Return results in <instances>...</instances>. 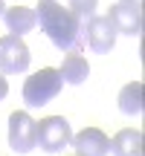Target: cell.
<instances>
[{
	"instance_id": "cell-1",
	"label": "cell",
	"mask_w": 145,
	"mask_h": 156,
	"mask_svg": "<svg viewBox=\"0 0 145 156\" xmlns=\"http://www.w3.org/2000/svg\"><path fill=\"white\" fill-rule=\"evenodd\" d=\"M35 17L41 23V32H46V38L61 52H81L84 49L81 26L70 15V9H64L58 0H41L35 6Z\"/></svg>"
},
{
	"instance_id": "cell-2",
	"label": "cell",
	"mask_w": 145,
	"mask_h": 156,
	"mask_svg": "<svg viewBox=\"0 0 145 156\" xmlns=\"http://www.w3.org/2000/svg\"><path fill=\"white\" fill-rule=\"evenodd\" d=\"M61 87H64V81H61V73H58V69H52V67L38 69V73L29 75L26 84H23V101H26L29 107L50 104V101L61 93Z\"/></svg>"
},
{
	"instance_id": "cell-3",
	"label": "cell",
	"mask_w": 145,
	"mask_h": 156,
	"mask_svg": "<svg viewBox=\"0 0 145 156\" xmlns=\"http://www.w3.org/2000/svg\"><path fill=\"white\" fill-rule=\"evenodd\" d=\"M35 133H38V147L46 153H61L72 139V127L64 116H46L35 122Z\"/></svg>"
},
{
	"instance_id": "cell-4",
	"label": "cell",
	"mask_w": 145,
	"mask_h": 156,
	"mask_svg": "<svg viewBox=\"0 0 145 156\" xmlns=\"http://www.w3.org/2000/svg\"><path fill=\"white\" fill-rule=\"evenodd\" d=\"M29 61V46L23 44L20 35H3L0 38V75H17V73H26Z\"/></svg>"
},
{
	"instance_id": "cell-5",
	"label": "cell",
	"mask_w": 145,
	"mask_h": 156,
	"mask_svg": "<svg viewBox=\"0 0 145 156\" xmlns=\"http://www.w3.org/2000/svg\"><path fill=\"white\" fill-rule=\"evenodd\" d=\"M9 147L15 153H29L38 147V133H35V119L23 110H15L9 116Z\"/></svg>"
},
{
	"instance_id": "cell-6",
	"label": "cell",
	"mask_w": 145,
	"mask_h": 156,
	"mask_svg": "<svg viewBox=\"0 0 145 156\" xmlns=\"http://www.w3.org/2000/svg\"><path fill=\"white\" fill-rule=\"evenodd\" d=\"M116 26L110 23V17L107 15H96L93 20L84 26V41H87V46L93 52H99V55H105V52L113 49V44H116Z\"/></svg>"
},
{
	"instance_id": "cell-7",
	"label": "cell",
	"mask_w": 145,
	"mask_h": 156,
	"mask_svg": "<svg viewBox=\"0 0 145 156\" xmlns=\"http://www.w3.org/2000/svg\"><path fill=\"white\" fill-rule=\"evenodd\" d=\"M76 156H107L110 153V139L102 133L99 127H84L81 133H76L70 139Z\"/></svg>"
},
{
	"instance_id": "cell-8",
	"label": "cell",
	"mask_w": 145,
	"mask_h": 156,
	"mask_svg": "<svg viewBox=\"0 0 145 156\" xmlns=\"http://www.w3.org/2000/svg\"><path fill=\"white\" fill-rule=\"evenodd\" d=\"M107 17H110V23L116 26V32H122V35L136 38V35L142 32V12H136V9H128V6L116 3V6H110Z\"/></svg>"
},
{
	"instance_id": "cell-9",
	"label": "cell",
	"mask_w": 145,
	"mask_h": 156,
	"mask_svg": "<svg viewBox=\"0 0 145 156\" xmlns=\"http://www.w3.org/2000/svg\"><path fill=\"white\" fill-rule=\"evenodd\" d=\"M110 153L113 156H142L145 153V136L134 127L119 130L110 139Z\"/></svg>"
},
{
	"instance_id": "cell-10",
	"label": "cell",
	"mask_w": 145,
	"mask_h": 156,
	"mask_svg": "<svg viewBox=\"0 0 145 156\" xmlns=\"http://www.w3.org/2000/svg\"><path fill=\"white\" fill-rule=\"evenodd\" d=\"M3 20L6 29L12 35H23V32H32L38 26V17H35V9H26V6H12V9L3 12Z\"/></svg>"
},
{
	"instance_id": "cell-11",
	"label": "cell",
	"mask_w": 145,
	"mask_h": 156,
	"mask_svg": "<svg viewBox=\"0 0 145 156\" xmlns=\"http://www.w3.org/2000/svg\"><path fill=\"white\" fill-rule=\"evenodd\" d=\"M119 110L128 113V116H139L145 110V90H142V81H131L122 87V93H119Z\"/></svg>"
},
{
	"instance_id": "cell-12",
	"label": "cell",
	"mask_w": 145,
	"mask_h": 156,
	"mask_svg": "<svg viewBox=\"0 0 145 156\" xmlns=\"http://www.w3.org/2000/svg\"><path fill=\"white\" fill-rule=\"evenodd\" d=\"M58 73H61V81L81 84V81H87V75H90V64H87V58H84L81 52H67V58H64Z\"/></svg>"
},
{
	"instance_id": "cell-13",
	"label": "cell",
	"mask_w": 145,
	"mask_h": 156,
	"mask_svg": "<svg viewBox=\"0 0 145 156\" xmlns=\"http://www.w3.org/2000/svg\"><path fill=\"white\" fill-rule=\"evenodd\" d=\"M67 3H70L67 6L70 15L78 20V26H81V32H84V26L96 17V3H99V0H67Z\"/></svg>"
},
{
	"instance_id": "cell-14",
	"label": "cell",
	"mask_w": 145,
	"mask_h": 156,
	"mask_svg": "<svg viewBox=\"0 0 145 156\" xmlns=\"http://www.w3.org/2000/svg\"><path fill=\"white\" fill-rule=\"evenodd\" d=\"M122 6H128V9H136V12H142V0H119Z\"/></svg>"
},
{
	"instance_id": "cell-15",
	"label": "cell",
	"mask_w": 145,
	"mask_h": 156,
	"mask_svg": "<svg viewBox=\"0 0 145 156\" xmlns=\"http://www.w3.org/2000/svg\"><path fill=\"white\" fill-rule=\"evenodd\" d=\"M6 95H9V81H6V78L0 75V101H3Z\"/></svg>"
},
{
	"instance_id": "cell-16",
	"label": "cell",
	"mask_w": 145,
	"mask_h": 156,
	"mask_svg": "<svg viewBox=\"0 0 145 156\" xmlns=\"http://www.w3.org/2000/svg\"><path fill=\"white\" fill-rule=\"evenodd\" d=\"M3 12H6V6H3V0H0V15H3Z\"/></svg>"
}]
</instances>
